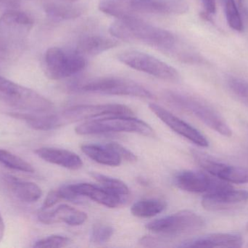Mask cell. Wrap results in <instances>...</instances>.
Masks as SVG:
<instances>
[{
    "label": "cell",
    "mask_w": 248,
    "mask_h": 248,
    "mask_svg": "<svg viewBox=\"0 0 248 248\" xmlns=\"http://www.w3.org/2000/svg\"><path fill=\"white\" fill-rule=\"evenodd\" d=\"M110 34L121 40L141 42L173 55L180 40L169 31L147 23L136 16L118 18L109 29Z\"/></svg>",
    "instance_id": "1"
},
{
    "label": "cell",
    "mask_w": 248,
    "mask_h": 248,
    "mask_svg": "<svg viewBox=\"0 0 248 248\" xmlns=\"http://www.w3.org/2000/svg\"><path fill=\"white\" fill-rule=\"evenodd\" d=\"M102 11L117 18L147 14L182 15L189 10L186 0H103Z\"/></svg>",
    "instance_id": "2"
},
{
    "label": "cell",
    "mask_w": 248,
    "mask_h": 248,
    "mask_svg": "<svg viewBox=\"0 0 248 248\" xmlns=\"http://www.w3.org/2000/svg\"><path fill=\"white\" fill-rule=\"evenodd\" d=\"M132 114L129 107L122 104L78 105L61 112H51L46 118V128L51 131L98 116H131Z\"/></svg>",
    "instance_id": "3"
},
{
    "label": "cell",
    "mask_w": 248,
    "mask_h": 248,
    "mask_svg": "<svg viewBox=\"0 0 248 248\" xmlns=\"http://www.w3.org/2000/svg\"><path fill=\"white\" fill-rule=\"evenodd\" d=\"M0 100L5 104L31 113L54 112L52 102L31 89L0 76Z\"/></svg>",
    "instance_id": "4"
},
{
    "label": "cell",
    "mask_w": 248,
    "mask_h": 248,
    "mask_svg": "<svg viewBox=\"0 0 248 248\" xmlns=\"http://www.w3.org/2000/svg\"><path fill=\"white\" fill-rule=\"evenodd\" d=\"M164 97L169 103L176 107L195 115L200 120L218 133L225 137L232 135L230 125L221 115L212 106L196 98L177 92L169 90L164 93Z\"/></svg>",
    "instance_id": "5"
},
{
    "label": "cell",
    "mask_w": 248,
    "mask_h": 248,
    "mask_svg": "<svg viewBox=\"0 0 248 248\" xmlns=\"http://www.w3.org/2000/svg\"><path fill=\"white\" fill-rule=\"evenodd\" d=\"M71 90L84 93H100L113 96H133L152 99L153 93L136 82L122 77L92 79L71 86Z\"/></svg>",
    "instance_id": "6"
},
{
    "label": "cell",
    "mask_w": 248,
    "mask_h": 248,
    "mask_svg": "<svg viewBox=\"0 0 248 248\" xmlns=\"http://www.w3.org/2000/svg\"><path fill=\"white\" fill-rule=\"evenodd\" d=\"M78 135H94L108 132H134L145 136H152L153 128L144 121L129 116H113L105 119L89 121L76 128Z\"/></svg>",
    "instance_id": "7"
},
{
    "label": "cell",
    "mask_w": 248,
    "mask_h": 248,
    "mask_svg": "<svg viewBox=\"0 0 248 248\" xmlns=\"http://www.w3.org/2000/svg\"><path fill=\"white\" fill-rule=\"evenodd\" d=\"M87 64L85 57L75 49L54 47L48 49L45 54V71L51 80H62L76 75L83 71Z\"/></svg>",
    "instance_id": "8"
},
{
    "label": "cell",
    "mask_w": 248,
    "mask_h": 248,
    "mask_svg": "<svg viewBox=\"0 0 248 248\" xmlns=\"http://www.w3.org/2000/svg\"><path fill=\"white\" fill-rule=\"evenodd\" d=\"M118 59L130 68L166 81L176 83L180 80L177 70L145 52L138 50L124 51L118 55Z\"/></svg>",
    "instance_id": "9"
},
{
    "label": "cell",
    "mask_w": 248,
    "mask_h": 248,
    "mask_svg": "<svg viewBox=\"0 0 248 248\" xmlns=\"http://www.w3.org/2000/svg\"><path fill=\"white\" fill-rule=\"evenodd\" d=\"M204 226L205 221L202 217L192 211H183L151 221L146 228L156 234L178 236L196 232Z\"/></svg>",
    "instance_id": "10"
},
{
    "label": "cell",
    "mask_w": 248,
    "mask_h": 248,
    "mask_svg": "<svg viewBox=\"0 0 248 248\" xmlns=\"http://www.w3.org/2000/svg\"><path fill=\"white\" fill-rule=\"evenodd\" d=\"M192 154L196 163L211 176L229 183H248V168L217 161L211 156L198 150H192Z\"/></svg>",
    "instance_id": "11"
},
{
    "label": "cell",
    "mask_w": 248,
    "mask_h": 248,
    "mask_svg": "<svg viewBox=\"0 0 248 248\" xmlns=\"http://www.w3.org/2000/svg\"><path fill=\"white\" fill-rule=\"evenodd\" d=\"M174 182L179 189L192 193H212L232 187L230 183L214 176L191 170L176 175Z\"/></svg>",
    "instance_id": "12"
},
{
    "label": "cell",
    "mask_w": 248,
    "mask_h": 248,
    "mask_svg": "<svg viewBox=\"0 0 248 248\" xmlns=\"http://www.w3.org/2000/svg\"><path fill=\"white\" fill-rule=\"evenodd\" d=\"M33 23V19L27 13L10 10L0 17V34L22 45Z\"/></svg>",
    "instance_id": "13"
},
{
    "label": "cell",
    "mask_w": 248,
    "mask_h": 248,
    "mask_svg": "<svg viewBox=\"0 0 248 248\" xmlns=\"http://www.w3.org/2000/svg\"><path fill=\"white\" fill-rule=\"evenodd\" d=\"M149 109L159 118L162 122L167 125L170 129L173 130L176 133L185 137L198 147H208V140L205 135H202L196 128L189 124L186 123L182 119L170 113L169 111L162 107L160 105L155 103H150Z\"/></svg>",
    "instance_id": "14"
},
{
    "label": "cell",
    "mask_w": 248,
    "mask_h": 248,
    "mask_svg": "<svg viewBox=\"0 0 248 248\" xmlns=\"http://www.w3.org/2000/svg\"><path fill=\"white\" fill-rule=\"evenodd\" d=\"M248 201V191L236 190L232 187L206 194L202 199V205L208 211H221L232 209Z\"/></svg>",
    "instance_id": "15"
},
{
    "label": "cell",
    "mask_w": 248,
    "mask_h": 248,
    "mask_svg": "<svg viewBox=\"0 0 248 248\" xmlns=\"http://www.w3.org/2000/svg\"><path fill=\"white\" fill-rule=\"evenodd\" d=\"M38 219L46 225L65 223L70 226H80L87 221V215L69 205H61L55 209H41L38 213Z\"/></svg>",
    "instance_id": "16"
},
{
    "label": "cell",
    "mask_w": 248,
    "mask_h": 248,
    "mask_svg": "<svg viewBox=\"0 0 248 248\" xmlns=\"http://www.w3.org/2000/svg\"><path fill=\"white\" fill-rule=\"evenodd\" d=\"M68 186L72 192L78 196L90 198L92 200L108 208H117L124 202L123 197L108 190L103 186L81 183L68 185Z\"/></svg>",
    "instance_id": "17"
},
{
    "label": "cell",
    "mask_w": 248,
    "mask_h": 248,
    "mask_svg": "<svg viewBox=\"0 0 248 248\" xmlns=\"http://www.w3.org/2000/svg\"><path fill=\"white\" fill-rule=\"evenodd\" d=\"M243 240L237 233H216L186 240L179 248H241Z\"/></svg>",
    "instance_id": "18"
},
{
    "label": "cell",
    "mask_w": 248,
    "mask_h": 248,
    "mask_svg": "<svg viewBox=\"0 0 248 248\" xmlns=\"http://www.w3.org/2000/svg\"><path fill=\"white\" fill-rule=\"evenodd\" d=\"M35 154L45 162L70 170H78L83 165L82 160L75 153L62 149L42 147L35 150Z\"/></svg>",
    "instance_id": "19"
},
{
    "label": "cell",
    "mask_w": 248,
    "mask_h": 248,
    "mask_svg": "<svg viewBox=\"0 0 248 248\" xmlns=\"http://www.w3.org/2000/svg\"><path fill=\"white\" fill-rule=\"evenodd\" d=\"M3 181L13 195L22 202L33 203L42 197V189L33 182L21 180L10 175L4 176Z\"/></svg>",
    "instance_id": "20"
},
{
    "label": "cell",
    "mask_w": 248,
    "mask_h": 248,
    "mask_svg": "<svg viewBox=\"0 0 248 248\" xmlns=\"http://www.w3.org/2000/svg\"><path fill=\"white\" fill-rule=\"evenodd\" d=\"M119 45L117 41L100 35H84L78 39L75 50L83 56H94Z\"/></svg>",
    "instance_id": "21"
},
{
    "label": "cell",
    "mask_w": 248,
    "mask_h": 248,
    "mask_svg": "<svg viewBox=\"0 0 248 248\" xmlns=\"http://www.w3.org/2000/svg\"><path fill=\"white\" fill-rule=\"evenodd\" d=\"M81 151L96 163L104 165L116 167L122 163V158L108 144L106 145L86 144L81 146Z\"/></svg>",
    "instance_id": "22"
},
{
    "label": "cell",
    "mask_w": 248,
    "mask_h": 248,
    "mask_svg": "<svg viewBox=\"0 0 248 248\" xmlns=\"http://www.w3.org/2000/svg\"><path fill=\"white\" fill-rule=\"evenodd\" d=\"M48 17L55 20H67L76 19L84 14L82 5L65 3L47 2L44 6Z\"/></svg>",
    "instance_id": "23"
},
{
    "label": "cell",
    "mask_w": 248,
    "mask_h": 248,
    "mask_svg": "<svg viewBox=\"0 0 248 248\" xmlns=\"http://www.w3.org/2000/svg\"><path fill=\"white\" fill-rule=\"evenodd\" d=\"M166 208L164 201L159 199H145L139 201L131 207V214L137 218H152L163 212Z\"/></svg>",
    "instance_id": "24"
},
{
    "label": "cell",
    "mask_w": 248,
    "mask_h": 248,
    "mask_svg": "<svg viewBox=\"0 0 248 248\" xmlns=\"http://www.w3.org/2000/svg\"><path fill=\"white\" fill-rule=\"evenodd\" d=\"M0 164L3 165L7 168L23 173H33L35 171L34 168L30 163L2 149H0Z\"/></svg>",
    "instance_id": "25"
},
{
    "label": "cell",
    "mask_w": 248,
    "mask_h": 248,
    "mask_svg": "<svg viewBox=\"0 0 248 248\" xmlns=\"http://www.w3.org/2000/svg\"><path fill=\"white\" fill-rule=\"evenodd\" d=\"M22 45L0 34V70L6 68L16 59Z\"/></svg>",
    "instance_id": "26"
},
{
    "label": "cell",
    "mask_w": 248,
    "mask_h": 248,
    "mask_svg": "<svg viewBox=\"0 0 248 248\" xmlns=\"http://www.w3.org/2000/svg\"><path fill=\"white\" fill-rule=\"evenodd\" d=\"M91 176L96 181H97L103 187L119 195V196L125 198L129 194V189H128V186L119 179L109 177V176L97 173H93Z\"/></svg>",
    "instance_id": "27"
},
{
    "label": "cell",
    "mask_w": 248,
    "mask_h": 248,
    "mask_svg": "<svg viewBox=\"0 0 248 248\" xmlns=\"http://www.w3.org/2000/svg\"><path fill=\"white\" fill-rule=\"evenodd\" d=\"M227 86L233 96L248 107V82L236 77H229Z\"/></svg>",
    "instance_id": "28"
},
{
    "label": "cell",
    "mask_w": 248,
    "mask_h": 248,
    "mask_svg": "<svg viewBox=\"0 0 248 248\" xmlns=\"http://www.w3.org/2000/svg\"><path fill=\"white\" fill-rule=\"evenodd\" d=\"M224 11L229 26L237 32L243 29V20L234 0H224Z\"/></svg>",
    "instance_id": "29"
},
{
    "label": "cell",
    "mask_w": 248,
    "mask_h": 248,
    "mask_svg": "<svg viewBox=\"0 0 248 248\" xmlns=\"http://www.w3.org/2000/svg\"><path fill=\"white\" fill-rule=\"evenodd\" d=\"M113 229L103 224H94L91 231V242L94 244H104L111 238Z\"/></svg>",
    "instance_id": "30"
},
{
    "label": "cell",
    "mask_w": 248,
    "mask_h": 248,
    "mask_svg": "<svg viewBox=\"0 0 248 248\" xmlns=\"http://www.w3.org/2000/svg\"><path fill=\"white\" fill-rule=\"evenodd\" d=\"M71 243V239L68 237L61 235H52L35 242L33 248H64Z\"/></svg>",
    "instance_id": "31"
},
{
    "label": "cell",
    "mask_w": 248,
    "mask_h": 248,
    "mask_svg": "<svg viewBox=\"0 0 248 248\" xmlns=\"http://www.w3.org/2000/svg\"><path fill=\"white\" fill-rule=\"evenodd\" d=\"M108 144L116 151L122 160H124L130 163H134L137 161V156L123 146L115 142L109 143Z\"/></svg>",
    "instance_id": "32"
},
{
    "label": "cell",
    "mask_w": 248,
    "mask_h": 248,
    "mask_svg": "<svg viewBox=\"0 0 248 248\" xmlns=\"http://www.w3.org/2000/svg\"><path fill=\"white\" fill-rule=\"evenodd\" d=\"M61 200H62V199H61V195H60L58 189L51 191L45 198L43 205H42V209H49Z\"/></svg>",
    "instance_id": "33"
},
{
    "label": "cell",
    "mask_w": 248,
    "mask_h": 248,
    "mask_svg": "<svg viewBox=\"0 0 248 248\" xmlns=\"http://www.w3.org/2000/svg\"><path fill=\"white\" fill-rule=\"evenodd\" d=\"M200 1H201V4H202L204 9L202 13L211 16L217 13L216 0H200Z\"/></svg>",
    "instance_id": "34"
},
{
    "label": "cell",
    "mask_w": 248,
    "mask_h": 248,
    "mask_svg": "<svg viewBox=\"0 0 248 248\" xmlns=\"http://www.w3.org/2000/svg\"><path fill=\"white\" fill-rule=\"evenodd\" d=\"M18 2L16 0H0V7H17Z\"/></svg>",
    "instance_id": "35"
},
{
    "label": "cell",
    "mask_w": 248,
    "mask_h": 248,
    "mask_svg": "<svg viewBox=\"0 0 248 248\" xmlns=\"http://www.w3.org/2000/svg\"><path fill=\"white\" fill-rule=\"evenodd\" d=\"M238 3L240 10L248 17V0H238Z\"/></svg>",
    "instance_id": "36"
},
{
    "label": "cell",
    "mask_w": 248,
    "mask_h": 248,
    "mask_svg": "<svg viewBox=\"0 0 248 248\" xmlns=\"http://www.w3.org/2000/svg\"><path fill=\"white\" fill-rule=\"evenodd\" d=\"M4 230H5V228H4V221H3L2 217H1V214H0V243L4 237Z\"/></svg>",
    "instance_id": "37"
},
{
    "label": "cell",
    "mask_w": 248,
    "mask_h": 248,
    "mask_svg": "<svg viewBox=\"0 0 248 248\" xmlns=\"http://www.w3.org/2000/svg\"><path fill=\"white\" fill-rule=\"evenodd\" d=\"M247 230L248 231V224H247Z\"/></svg>",
    "instance_id": "38"
}]
</instances>
